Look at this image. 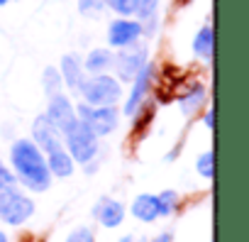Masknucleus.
Here are the masks:
<instances>
[{
  "label": "nucleus",
  "mask_w": 249,
  "mask_h": 242,
  "mask_svg": "<svg viewBox=\"0 0 249 242\" xmlns=\"http://www.w3.org/2000/svg\"><path fill=\"white\" fill-rule=\"evenodd\" d=\"M10 159L18 179L32 191H47L52 184V174L42 149L30 140H18L10 149Z\"/></svg>",
  "instance_id": "nucleus-1"
},
{
  "label": "nucleus",
  "mask_w": 249,
  "mask_h": 242,
  "mask_svg": "<svg viewBox=\"0 0 249 242\" xmlns=\"http://www.w3.org/2000/svg\"><path fill=\"white\" fill-rule=\"evenodd\" d=\"M83 100L88 105H115L122 95V88L120 83L112 78V76H105V74H93L90 78L83 81L81 91Z\"/></svg>",
  "instance_id": "nucleus-2"
},
{
  "label": "nucleus",
  "mask_w": 249,
  "mask_h": 242,
  "mask_svg": "<svg viewBox=\"0 0 249 242\" xmlns=\"http://www.w3.org/2000/svg\"><path fill=\"white\" fill-rule=\"evenodd\" d=\"M64 137H66V147H69V154H71L73 162L86 164V162H90L95 157V152H98V135L86 123L78 120L76 128L71 132H66Z\"/></svg>",
  "instance_id": "nucleus-3"
},
{
  "label": "nucleus",
  "mask_w": 249,
  "mask_h": 242,
  "mask_svg": "<svg viewBox=\"0 0 249 242\" xmlns=\"http://www.w3.org/2000/svg\"><path fill=\"white\" fill-rule=\"evenodd\" d=\"M76 115L81 123H86L98 137L100 135H110L115 128H117V110L115 105H78L76 108Z\"/></svg>",
  "instance_id": "nucleus-4"
},
{
  "label": "nucleus",
  "mask_w": 249,
  "mask_h": 242,
  "mask_svg": "<svg viewBox=\"0 0 249 242\" xmlns=\"http://www.w3.org/2000/svg\"><path fill=\"white\" fill-rule=\"evenodd\" d=\"M32 213H35V203L27 196L18 193L15 188L0 191V218L8 225H22Z\"/></svg>",
  "instance_id": "nucleus-5"
},
{
  "label": "nucleus",
  "mask_w": 249,
  "mask_h": 242,
  "mask_svg": "<svg viewBox=\"0 0 249 242\" xmlns=\"http://www.w3.org/2000/svg\"><path fill=\"white\" fill-rule=\"evenodd\" d=\"M44 115L49 117V123H52L61 135L71 132V130L76 128V123H78V115H76L71 100H69L66 95H61V93L49 95V108H47Z\"/></svg>",
  "instance_id": "nucleus-6"
},
{
  "label": "nucleus",
  "mask_w": 249,
  "mask_h": 242,
  "mask_svg": "<svg viewBox=\"0 0 249 242\" xmlns=\"http://www.w3.org/2000/svg\"><path fill=\"white\" fill-rule=\"evenodd\" d=\"M124 52H120L117 56H112V64H115V71L120 74L122 81H132L135 74L147 64V47L142 44H130V47H122Z\"/></svg>",
  "instance_id": "nucleus-7"
},
{
  "label": "nucleus",
  "mask_w": 249,
  "mask_h": 242,
  "mask_svg": "<svg viewBox=\"0 0 249 242\" xmlns=\"http://www.w3.org/2000/svg\"><path fill=\"white\" fill-rule=\"evenodd\" d=\"M140 37H142V22L140 20L122 18V20L110 22V27H107V42H110V47H117V49L135 44Z\"/></svg>",
  "instance_id": "nucleus-8"
},
{
  "label": "nucleus",
  "mask_w": 249,
  "mask_h": 242,
  "mask_svg": "<svg viewBox=\"0 0 249 242\" xmlns=\"http://www.w3.org/2000/svg\"><path fill=\"white\" fill-rule=\"evenodd\" d=\"M152 71H154V66L152 64H144L137 74H135V83H132V93H130V98H127V103H124V115H137V110H140V105H142V100L147 98V91H149V83H152Z\"/></svg>",
  "instance_id": "nucleus-9"
},
{
  "label": "nucleus",
  "mask_w": 249,
  "mask_h": 242,
  "mask_svg": "<svg viewBox=\"0 0 249 242\" xmlns=\"http://www.w3.org/2000/svg\"><path fill=\"white\" fill-rule=\"evenodd\" d=\"M32 135H35V145L44 152H54L61 149V132L49 123L47 115H39L32 125Z\"/></svg>",
  "instance_id": "nucleus-10"
},
{
  "label": "nucleus",
  "mask_w": 249,
  "mask_h": 242,
  "mask_svg": "<svg viewBox=\"0 0 249 242\" xmlns=\"http://www.w3.org/2000/svg\"><path fill=\"white\" fill-rule=\"evenodd\" d=\"M61 81L73 91V93H78L81 91V86H83V81H86V69H83V61H81V56L78 54H66L64 59H61Z\"/></svg>",
  "instance_id": "nucleus-11"
},
{
  "label": "nucleus",
  "mask_w": 249,
  "mask_h": 242,
  "mask_svg": "<svg viewBox=\"0 0 249 242\" xmlns=\"http://www.w3.org/2000/svg\"><path fill=\"white\" fill-rule=\"evenodd\" d=\"M93 213H95V218L103 223V227H117V225L124 220V208H122V203H117V201H112V198H100Z\"/></svg>",
  "instance_id": "nucleus-12"
},
{
  "label": "nucleus",
  "mask_w": 249,
  "mask_h": 242,
  "mask_svg": "<svg viewBox=\"0 0 249 242\" xmlns=\"http://www.w3.org/2000/svg\"><path fill=\"white\" fill-rule=\"evenodd\" d=\"M157 8L159 0H137V20L142 22V35L152 37L157 32Z\"/></svg>",
  "instance_id": "nucleus-13"
},
{
  "label": "nucleus",
  "mask_w": 249,
  "mask_h": 242,
  "mask_svg": "<svg viewBox=\"0 0 249 242\" xmlns=\"http://www.w3.org/2000/svg\"><path fill=\"white\" fill-rule=\"evenodd\" d=\"M132 215L140 218L142 223L157 220V218H159V201H157V196H149V193L137 196L135 203H132Z\"/></svg>",
  "instance_id": "nucleus-14"
},
{
  "label": "nucleus",
  "mask_w": 249,
  "mask_h": 242,
  "mask_svg": "<svg viewBox=\"0 0 249 242\" xmlns=\"http://www.w3.org/2000/svg\"><path fill=\"white\" fill-rule=\"evenodd\" d=\"M47 167H49V174L61 176V179L73 174V159H71V154L64 152V149H54V152H49V162H47Z\"/></svg>",
  "instance_id": "nucleus-15"
},
{
  "label": "nucleus",
  "mask_w": 249,
  "mask_h": 242,
  "mask_svg": "<svg viewBox=\"0 0 249 242\" xmlns=\"http://www.w3.org/2000/svg\"><path fill=\"white\" fill-rule=\"evenodd\" d=\"M205 88L200 86V83H196V86H191L183 95H181V100H178V105H181V112L183 115H193L196 110H200V105L205 103Z\"/></svg>",
  "instance_id": "nucleus-16"
},
{
  "label": "nucleus",
  "mask_w": 249,
  "mask_h": 242,
  "mask_svg": "<svg viewBox=\"0 0 249 242\" xmlns=\"http://www.w3.org/2000/svg\"><path fill=\"white\" fill-rule=\"evenodd\" d=\"M112 66V54L107 52V49H93L88 56H86V61H83V69L88 71V74H103L105 69H110Z\"/></svg>",
  "instance_id": "nucleus-17"
},
{
  "label": "nucleus",
  "mask_w": 249,
  "mask_h": 242,
  "mask_svg": "<svg viewBox=\"0 0 249 242\" xmlns=\"http://www.w3.org/2000/svg\"><path fill=\"white\" fill-rule=\"evenodd\" d=\"M193 52L200 59H213V27H200V32L193 39Z\"/></svg>",
  "instance_id": "nucleus-18"
},
{
  "label": "nucleus",
  "mask_w": 249,
  "mask_h": 242,
  "mask_svg": "<svg viewBox=\"0 0 249 242\" xmlns=\"http://www.w3.org/2000/svg\"><path fill=\"white\" fill-rule=\"evenodd\" d=\"M42 83H44V93H47V95H56V93H61L64 81H61L59 69L47 66V69H44V74H42Z\"/></svg>",
  "instance_id": "nucleus-19"
},
{
  "label": "nucleus",
  "mask_w": 249,
  "mask_h": 242,
  "mask_svg": "<svg viewBox=\"0 0 249 242\" xmlns=\"http://www.w3.org/2000/svg\"><path fill=\"white\" fill-rule=\"evenodd\" d=\"M105 8L115 10L122 18H132L137 13V0H105Z\"/></svg>",
  "instance_id": "nucleus-20"
},
{
  "label": "nucleus",
  "mask_w": 249,
  "mask_h": 242,
  "mask_svg": "<svg viewBox=\"0 0 249 242\" xmlns=\"http://www.w3.org/2000/svg\"><path fill=\"white\" fill-rule=\"evenodd\" d=\"M157 201H159V215H171L176 210V205H178L176 191H164V193L157 196Z\"/></svg>",
  "instance_id": "nucleus-21"
},
{
  "label": "nucleus",
  "mask_w": 249,
  "mask_h": 242,
  "mask_svg": "<svg viewBox=\"0 0 249 242\" xmlns=\"http://www.w3.org/2000/svg\"><path fill=\"white\" fill-rule=\"evenodd\" d=\"M105 10V0H78V13L83 18H98Z\"/></svg>",
  "instance_id": "nucleus-22"
},
{
  "label": "nucleus",
  "mask_w": 249,
  "mask_h": 242,
  "mask_svg": "<svg viewBox=\"0 0 249 242\" xmlns=\"http://www.w3.org/2000/svg\"><path fill=\"white\" fill-rule=\"evenodd\" d=\"M215 157H213V152H205V154H200L198 157V164H196V169H198V174L200 176H205V179H213V174H215Z\"/></svg>",
  "instance_id": "nucleus-23"
},
{
  "label": "nucleus",
  "mask_w": 249,
  "mask_h": 242,
  "mask_svg": "<svg viewBox=\"0 0 249 242\" xmlns=\"http://www.w3.org/2000/svg\"><path fill=\"white\" fill-rule=\"evenodd\" d=\"M66 242H95V232L90 227H78L66 237Z\"/></svg>",
  "instance_id": "nucleus-24"
},
{
  "label": "nucleus",
  "mask_w": 249,
  "mask_h": 242,
  "mask_svg": "<svg viewBox=\"0 0 249 242\" xmlns=\"http://www.w3.org/2000/svg\"><path fill=\"white\" fill-rule=\"evenodd\" d=\"M13 186H15V174L10 169H5V164L0 162V191L13 188Z\"/></svg>",
  "instance_id": "nucleus-25"
},
{
  "label": "nucleus",
  "mask_w": 249,
  "mask_h": 242,
  "mask_svg": "<svg viewBox=\"0 0 249 242\" xmlns=\"http://www.w3.org/2000/svg\"><path fill=\"white\" fill-rule=\"evenodd\" d=\"M152 117H154V108H144V115H142V117L137 120V130H142V128H144V125L149 123Z\"/></svg>",
  "instance_id": "nucleus-26"
},
{
  "label": "nucleus",
  "mask_w": 249,
  "mask_h": 242,
  "mask_svg": "<svg viewBox=\"0 0 249 242\" xmlns=\"http://www.w3.org/2000/svg\"><path fill=\"white\" fill-rule=\"evenodd\" d=\"M203 120H205V125H208V128L213 130V125H215V112H213V108H210V110L205 112V117H203Z\"/></svg>",
  "instance_id": "nucleus-27"
},
{
  "label": "nucleus",
  "mask_w": 249,
  "mask_h": 242,
  "mask_svg": "<svg viewBox=\"0 0 249 242\" xmlns=\"http://www.w3.org/2000/svg\"><path fill=\"white\" fill-rule=\"evenodd\" d=\"M154 242H171V235H159Z\"/></svg>",
  "instance_id": "nucleus-28"
},
{
  "label": "nucleus",
  "mask_w": 249,
  "mask_h": 242,
  "mask_svg": "<svg viewBox=\"0 0 249 242\" xmlns=\"http://www.w3.org/2000/svg\"><path fill=\"white\" fill-rule=\"evenodd\" d=\"M120 242H137V237H132V235H124V237H120Z\"/></svg>",
  "instance_id": "nucleus-29"
},
{
  "label": "nucleus",
  "mask_w": 249,
  "mask_h": 242,
  "mask_svg": "<svg viewBox=\"0 0 249 242\" xmlns=\"http://www.w3.org/2000/svg\"><path fill=\"white\" fill-rule=\"evenodd\" d=\"M0 242H8V237H5V232L0 230Z\"/></svg>",
  "instance_id": "nucleus-30"
},
{
  "label": "nucleus",
  "mask_w": 249,
  "mask_h": 242,
  "mask_svg": "<svg viewBox=\"0 0 249 242\" xmlns=\"http://www.w3.org/2000/svg\"><path fill=\"white\" fill-rule=\"evenodd\" d=\"M10 3V0H0V5H8Z\"/></svg>",
  "instance_id": "nucleus-31"
}]
</instances>
